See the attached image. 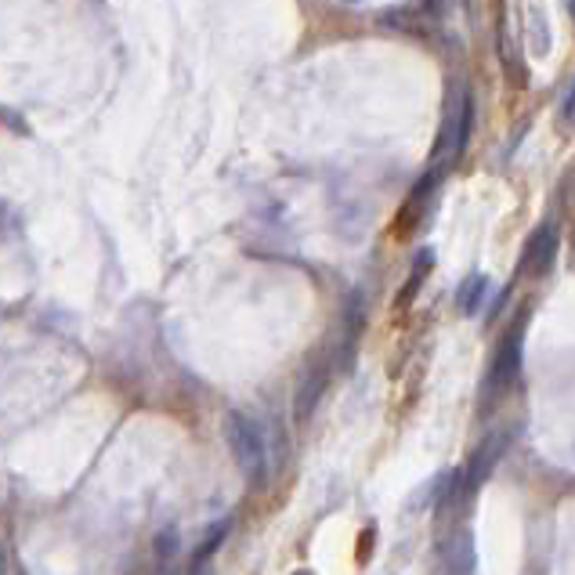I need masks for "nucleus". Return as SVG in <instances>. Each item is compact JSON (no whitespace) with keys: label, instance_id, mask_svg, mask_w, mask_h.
Wrapping results in <instances>:
<instances>
[{"label":"nucleus","instance_id":"obj_1","mask_svg":"<svg viewBox=\"0 0 575 575\" xmlns=\"http://www.w3.org/2000/svg\"><path fill=\"white\" fill-rule=\"evenodd\" d=\"M224 434H229V445H232V456L240 471L246 474L250 485H265L268 478V445H265V434L246 412H229L224 417Z\"/></svg>","mask_w":575,"mask_h":575},{"label":"nucleus","instance_id":"obj_2","mask_svg":"<svg viewBox=\"0 0 575 575\" xmlns=\"http://www.w3.org/2000/svg\"><path fill=\"white\" fill-rule=\"evenodd\" d=\"M510 439H515V434H510V431H496V434H489V439H485V442L467 456V464L460 467V471H453V507L471 504V496L478 493L482 485L493 478L496 464H499V460H504V453L510 449Z\"/></svg>","mask_w":575,"mask_h":575},{"label":"nucleus","instance_id":"obj_3","mask_svg":"<svg viewBox=\"0 0 575 575\" xmlns=\"http://www.w3.org/2000/svg\"><path fill=\"white\" fill-rule=\"evenodd\" d=\"M521 341H524V316L515 322V327L507 330L504 344H499V352H496V358H493L489 380H485V406L499 402V398H504V395L510 391V387L518 384V377H521V362H524Z\"/></svg>","mask_w":575,"mask_h":575},{"label":"nucleus","instance_id":"obj_4","mask_svg":"<svg viewBox=\"0 0 575 575\" xmlns=\"http://www.w3.org/2000/svg\"><path fill=\"white\" fill-rule=\"evenodd\" d=\"M439 561L445 575H474V568H478V550H474L471 529L449 532L439 546Z\"/></svg>","mask_w":575,"mask_h":575},{"label":"nucleus","instance_id":"obj_5","mask_svg":"<svg viewBox=\"0 0 575 575\" xmlns=\"http://www.w3.org/2000/svg\"><path fill=\"white\" fill-rule=\"evenodd\" d=\"M557 224H543V229H535L532 232V240L529 246H524V257H521V272H529L535 275V279H543V275L554 268V261H557Z\"/></svg>","mask_w":575,"mask_h":575},{"label":"nucleus","instance_id":"obj_6","mask_svg":"<svg viewBox=\"0 0 575 575\" xmlns=\"http://www.w3.org/2000/svg\"><path fill=\"white\" fill-rule=\"evenodd\" d=\"M489 290H493L489 275H482V272L467 275V279L460 283V290H456V311H460V316H478L482 305H485V297H489Z\"/></svg>","mask_w":575,"mask_h":575},{"label":"nucleus","instance_id":"obj_7","mask_svg":"<svg viewBox=\"0 0 575 575\" xmlns=\"http://www.w3.org/2000/svg\"><path fill=\"white\" fill-rule=\"evenodd\" d=\"M431 268H434V254H431V250L428 246L417 250V257H412V272H409V279L402 286V294H398V308H406L412 297L420 294V286H423V279H428Z\"/></svg>","mask_w":575,"mask_h":575},{"label":"nucleus","instance_id":"obj_8","mask_svg":"<svg viewBox=\"0 0 575 575\" xmlns=\"http://www.w3.org/2000/svg\"><path fill=\"white\" fill-rule=\"evenodd\" d=\"M224 535H229V521H218L214 529H210L207 535H203V543L196 546V554H192V561H214V554H218V546L224 543Z\"/></svg>","mask_w":575,"mask_h":575},{"label":"nucleus","instance_id":"obj_9","mask_svg":"<svg viewBox=\"0 0 575 575\" xmlns=\"http://www.w3.org/2000/svg\"><path fill=\"white\" fill-rule=\"evenodd\" d=\"M178 546H181V535H178L174 524H167V529L156 535V561L159 565H170V561L178 557Z\"/></svg>","mask_w":575,"mask_h":575},{"label":"nucleus","instance_id":"obj_10","mask_svg":"<svg viewBox=\"0 0 575 575\" xmlns=\"http://www.w3.org/2000/svg\"><path fill=\"white\" fill-rule=\"evenodd\" d=\"M373 546H377V524H366L358 532V546H355V561L358 565H369L373 561Z\"/></svg>","mask_w":575,"mask_h":575},{"label":"nucleus","instance_id":"obj_11","mask_svg":"<svg viewBox=\"0 0 575 575\" xmlns=\"http://www.w3.org/2000/svg\"><path fill=\"white\" fill-rule=\"evenodd\" d=\"M550 52V36H546V22L535 15V55H546Z\"/></svg>","mask_w":575,"mask_h":575},{"label":"nucleus","instance_id":"obj_12","mask_svg":"<svg viewBox=\"0 0 575 575\" xmlns=\"http://www.w3.org/2000/svg\"><path fill=\"white\" fill-rule=\"evenodd\" d=\"M189 575H214V565H210V561H192Z\"/></svg>","mask_w":575,"mask_h":575},{"label":"nucleus","instance_id":"obj_13","mask_svg":"<svg viewBox=\"0 0 575 575\" xmlns=\"http://www.w3.org/2000/svg\"><path fill=\"white\" fill-rule=\"evenodd\" d=\"M561 117H565V123L572 120V91L565 95V102H561Z\"/></svg>","mask_w":575,"mask_h":575},{"label":"nucleus","instance_id":"obj_14","mask_svg":"<svg viewBox=\"0 0 575 575\" xmlns=\"http://www.w3.org/2000/svg\"><path fill=\"white\" fill-rule=\"evenodd\" d=\"M294 575H316V572H308V568H301V572H294Z\"/></svg>","mask_w":575,"mask_h":575},{"label":"nucleus","instance_id":"obj_15","mask_svg":"<svg viewBox=\"0 0 575 575\" xmlns=\"http://www.w3.org/2000/svg\"><path fill=\"white\" fill-rule=\"evenodd\" d=\"M344 4H358V0H344Z\"/></svg>","mask_w":575,"mask_h":575}]
</instances>
